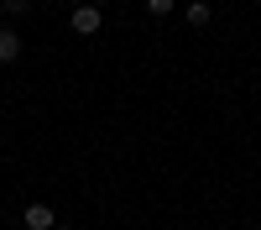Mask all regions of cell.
Returning a JSON list of instances; mask_svg holds the SVG:
<instances>
[{"label": "cell", "instance_id": "6da1fadb", "mask_svg": "<svg viewBox=\"0 0 261 230\" xmlns=\"http://www.w3.org/2000/svg\"><path fill=\"white\" fill-rule=\"evenodd\" d=\"M68 27H73L79 37H94V32L105 27V11H99V6H79V11L68 16Z\"/></svg>", "mask_w": 261, "mask_h": 230}, {"label": "cell", "instance_id": "7a4b0ae2", "mask_svg": "<svg viewBox=\"0 0 261 230\" xmlns=\"http://www.w3.org/2000/svg\"><path fill=\"white\" fill-rule=\"evenodd\" d=\"M21 225H27V230H53L58 220H53V209H47V204H27V215H21Z\"/></svg>", "mask_w": 261, "mask_h": 230}, {"label": "cell", "instance_id": "3957f363", "mask_svg": "<svg viewBox=\"0 0 261 230\" xmlns=\"http://www.w3.org/2000/svg\"><path fill=\"white\" fill-rule=\"evenodd\" d=\"M16 58H21V37L11 27H0V63H16Z\"/></svg>", "mask_w": 261, "mask_h": 230}, {"label": "cell", "instance_id": "277c9868", "mask_svg": "<svg viewBox=\"0 0 261 230\" xmlns=\"http://www.w3.org/2000/svg\"><path fill=\"white\" fill-rule=\"evenodd\" d=\"M183 21H188V27H209V6H204V0H193V6L183 11Z\"/></svg>", "mask_w": 261, "mask_h": 230}, {"label": "cell", "instance_id": "5b68a950", "mask_svg": "<svg viewBox=\"0 0 261 230\" xmlns=\"http://www.w3.org/2000/svg\"><path fill=\"white\" fill-rule=\"evenodd\" d=\"M172 6H178V0H146V11H151V16H167Z\"/></svg>", "mask_w": 261, "mask_h": 230}, {"label": "cell", "instance_id": "8992f818", "mask_svg": "<svg viewBox=\"0 0 261 230\" xmlns=\"http://www.w3.org/2000/svg\"><path fill=\"white\" fill-rule=\"evenodd\" d=\"M27 6H32V0H6V11H11V16H21Z\"/></svg>", "mask_w": 261, "mask_h": 230}, {"label": "cell", "instance_id": "52a82bcc", "mask_svg": "<svg viewBox=\"0 0 261 230\" xmlns=\"http://www.w3.org/2000/svg\"><path fill=\"white\" fill-rule=\"evenodd\" d=\"M53 230H68V225H53Z\"/></svg>", "mask_w": 261, "mask_h": 230}]
</instances>
